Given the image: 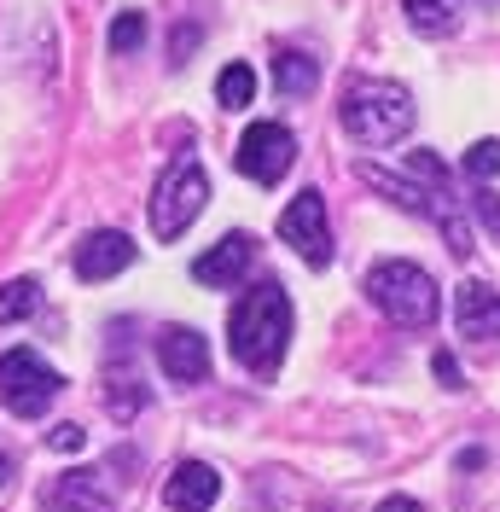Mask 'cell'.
I'll return each mask as SVG.
<instances>
[{
	"label": "cell",
	"mask_w": 500,
	"mask_h": 512,
	"mask_svg": "<svg viewBox=\"0 0 500 512\" xmlns=\"http://www.w3.org/2000/svg\"><path fill=\"white\" fill-rule=\"evenodd\" d=\"M285 344H291V297L280 280H256L227 315V350L245 373L268 379L280 367Z\"/></svg>",
	"instance_id": "6da1fadb"
},
{
	"label": "cell",
	"mask_w": 500,
	"mask_h": 512,
	"mask_svg": "<svg viewBox=\"0 0 500 512\" xmlns=\"http://www.w3.org/2000/svg\"><path fill=\"white\" fill-rule=\"evenodd\" d=\"M338 117H344V134L355 146H396L413 134L419 105L402 82H349Z\"/></svg>",
	"instance_id": "7a4b0ae2"
},
{
	"label": "cell",
	"mask_w": 500,
	"mask_h": 512,
	"mask_svg": "<svg viewBox=\"0 0 500 512\" xmlns=\"http://www.w3.org/2000/svg\"><path fill=\"white\" fill-rule=\"evenodd\" d=\"M367 297H373L378 315L407 326V332H425L442 309L437 280H431L419 262H373V268H367Z\"/></svg>",
	"instance_id": "3957f363"
},
{
	"label": "cell",
	"mask_w": 500,
	"mask_h": 512,
	"mask_svg": "<svg viewBox=\"0 0 500 512\" xmlns=\"http://www.w3.org/2000/svg\"><path fill=\"white\" fill-rule=\"evenodd\" d=\"M210 204V175L198 158H175L152 187V233L157 239H181Z\"/></svg>",
	"instance_id": "277c9868"
},
{
	"label": "cell",
	"mask_w": 500,
	"mask_h": 512,
	"mask_svg": "<svg viewBox=\"0 0 500 512\" xmlns=\"http://www.w3.org/2000/svg\"><path fill=\"white\" fill-rule=\"evenodd\" d=\"M64 396L59 367H47L35 350H6L0 355V402L18 419H41Z\"/></svg>",
	"instance_id": "5b68a950"
},
{
	"label": "cell",
	"mask_w": 500,
	"mask_h": 512,
	"mask_svg": "<svg viewBox=\"0 0 500 512\" xmlns=\"http://www.w3.org/2000/svg\"><path fill=\"white\" fill-rule=\"evenodd\" d=\"M280 239L291 245V251L303 256L309 268H326L332 262V227H326V198L314 187H303L291 204H285L280 216Z\"/></svg>",
	"instance_id": "8992f818"
},
{
	"label": "cell",
	"mask_w": 500,
	"mask_h": 512,
	"mask_svg": "<svg viewBox=\"0 0 500 512\" xmlns=\"http://www.w3.org/2000/svg\"><path fill=\"white\" fill-rule=\"evenodd\" d=\"M233 163H239V175L274 187V181H285V169L297 163V140H291L285 123H250L245 140H239V152H233Z\"/></svg>",
	"instance_id": "52a82bcc"
},
{
	"label": "cell",
	"mask_w": 500,
	"mask_h": 512,
	"mask_svg": "<svg viewBox=\"0 0 500 512\" xmlns=\"http://www.w3.org/2000/svg\"><path fill=\"white\" fill-rule=\"evenodd\" d=\"M157 367L169 373V384H204L210 373V344L198 326H163L157 332Z\"/></svg>",
	"instance_id": "ba28073f"
},
{
	"label": "cell",
	"mask_w": 500,
	"mask_h": 512,
	"mask_svg": "<svg viewBox=\"0 0 500 512\" xmlns=\"http://www.w3.org/2000/svg\"><path fill=\"white\" fill-rule=\"evenodd\" d=\"M250 262H256V239H250V233H227L221 245H210V251L192 262V280H198V286H216V291L239 286L250 274Z\"/></svg>",
	"instance_id": "9c48e42d"
},
{
	"label": "cell",
	"mask_w": 500,
	"mask_h": 512,
	"mask_svg": "<svg viewBox=\"0 0 500 512\" xmlns=\"http://www.w3.org/2000/svg\"><path fill=\"white\" fill-rule=\"evenodd\" d=\"M128 262H134V239L128 233H117V227H99V233H88L82 245H76V280H111V274H123Z\"/></svg>",
	"instance_id": "30bf717a"
},
{
	"label": "cell",
	"mask_w": 500,
	"mask_h": 512,
	"mask_svg": "<svg viewBox=\"0 0 500 512\" xmlns=\"http://www.w3.org/2000/svg\"><path fill=\"white\" fill-rule=\"evenodd\" d=\"M216 495H221V478H216V466H204V460H181L169 472V483H163L169 512H210Z\"/></svg>",
	"instance_id": "8fae6325"
},
{
	"label": "cell",
	"mask_w": 500,
	"mask_h": 512,
	"mask_svg": "<svg viewBox=\"0 0 500 512\" xmlns=\"http://www.w3.org/2000/svg\"><path fill=\"white\" fill-rule=\"evenodd\" d=\"M454 326H460V338H500V291L466 280L454 291Z\"/></svg>",
	"instance_id": "7c38bea8"
},
{
	"label": "cell",
	"mask_w": 500,
	"mask_h": 512,
	"mask_svg": "<svg viewBox=\"0 0 500 512\" xmlns=\"http://www.w3.org/2000/svg\"><path fill=\"white\" fill-rule=\"evenodd\" d=\"M53 501H59L64 512H117V495L105 489V472H64L59 489H53Z\"/></svg>",
	"instance_id": "4fadbf2b"
},
{
	"label": "cell",
	"mask_w": 500,
	"mask_h": 512,
	"mask_svg": "<svg viewBox=\"0 0 500 512\" xmlns=\"http://www.w3.org/2000/svg\"><path fill=\"white\" fill-rule=\"evenodd\" d=\"M314 82H320V64H314L309 53H297V47H280V53H274V88H280L285 99H309Z\"/></svg>",
	"instance_id": "5bb4252c"
},
{
	"label": "cell",
	"mask_w": 500,
	"mask_h": 512,
	"mask_svg": "<svg viewBox=\"0 0 500 512\" xmlns=\"http://www.w3.org/2000/svg\"><path fill=\"white\" fill-rule=\"evenodd\" d=\"M402 12L419 35H454L460 30V0H402Z\"/></svg>",
	"instance_id": "9a60e30c"
},
{
	"label": "cell",
	"mask_w": 500,
	"mask_h": 512,
	"mask_svg": "<svg viewBox=\"0 0 500 512\" xmlns=\"http://www.w3.org/2000/svg\"><path fill=\"white\" fill-rule=\"evenodd\" d=\"M250 94H256V70H250V64H227V70L216 76V99L227 105V111L250 105Z\"/></svg>",
	"instance_id": "2e32d148"
},
{
	"label": "cell",
	"mask_w": 500,
	"mask_h": 512,
	"mask_svg": "<svg viewBox=\"0 0 500 512\" xmlns=\"http://www.w3.org/2000/svg\"><path fill=\"white\" fill-rule=\"evenodd\" d=\"M35 309H41V286H35V280H12V286L0 291V320H6V326L30 320Z\"/></svg>",
	"instance_id": "e0dca14e"
},
{
	"label": "cell",
	"mask_w": 500,
	"mask_h": 512,
	"mask_svg": "<svg viewBox=\"0 0 500 512\" xmlns=\"http://www.w3.org/2000/svg\"><path fill=\"white\" fill-rule=\"evenodd\" d=\"M146 41V12H117L111 24V53H134Z\"/></svg>",
	"instance_id": "ac0fdd59"
},
{
	"label": "cell",
	"mask_w": 500,
	"mask_h": 512,
	"mask_svg": "<svg viewBox=\"0 0 500 512\" xmlns=\"http://www.w3.org/2000/svg\"><path fill=\"white\" fill-rule=\"evenodd\" d=\"M466 175L471 181H495L500 175V140H477L466 152Z\"/></svg>",
	"instance_id": "d6986e66"
},
{
	"label": "cell",
	"mask_w": 500,
	"mask_h": 512,
	"mask_svg": "<svg viewBox=\"0 0 500 512\" xmlns=\"http://www.w3.org/2000/svg\"><path fill=\"white\" fill-rule=\"evenodd\" d=\"M47 448H59V454H82V448H88V431H82V425H53V431H47Z\"/></svg>",
	"instance_id": "ffe728a7"
},
{
	"label": "cell",
	"mask_w": 500,
	"mask_h": 512,
	"mask_svg": "<svg viewBox=\"0 0 500 512\" xmlns=\"http://www.w3.org/2000/svg\"><path fill=\"white\" fill-rule=\"evenodd\" d=\"M198 41H204V30H198V24H181L175 41H169V64H187V53L198 47Z\"/></svg>",
	"instance_id": "44dd1931"
},
{
	"label": "cell",
	"mask_w": 500,
	"mask_h": 512,
	"mask_svg": "<svg viewBox=\"0 0 500 512\" xmlns=\"http://www.w3.org/2000/svg\"><path fill=\"white\" fill-rule=\"evenodd\" d=\"M471 204H477V210L489 216V227H495V233H500V192H477Z\"/></svg>",
	"instance_id": "7402d4cb"
},
{
	"label": "cell",
	"mask_w": 500,
	"mask_h": 512,
	"mask_svg": "<svg viewBox=\"0 0 500 512\" xmlns=\"http://www.w3.org/2000/svg\"><path fill=\"white\" fill-rule=\"evenodd\" d=\"M437 379L448 384V390H460V367H454V355L448 350H437Z\"/></svg>",
	"instance_id": "603a6c76"
},
{
	"label": "cell",
	"mask_w": 500,
	"mask_h": 512,
	"mask_svg": "<svg viewBox=\"0 0 500 512\" xmlns=\"http://www.w3.org/2000/svg\"><path fill=\"white\" fill-rule=\"evenodd\" d=\"M378 512H425L413 495H390V501H378Z\"/></svg>",
	"instance_id": "cb8c5ba5"
},
{
	"label": "cell",
	"mask_w": 500,
	"mask_h": 512,
	"mask_svg": "<svg viewBox=\"0 0 500 512\" xmlns=\"http://www.w3.org/2000/svg\"><path fill=\"white\" fill-rule=\"evenodd\" d=\"M6 472H12V460H6V454H0V483H6Z\"/></svg>",
	"instance_id": "d4e9b609"
}]
</instances>
